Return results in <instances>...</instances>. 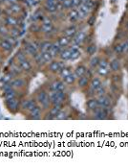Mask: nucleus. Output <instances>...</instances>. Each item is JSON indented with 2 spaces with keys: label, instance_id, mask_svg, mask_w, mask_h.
<instances>
[{
  "label": "nucleus",
  "instance_id": "obj_24",
  "mask_svg": "<svg viewBox=\"0 0 128 168\" xmlns=\"http://www.w3.org/2000/svg\"><path fill=\"white\" fill-rule=\"evenodd\" d=\"M86 107L88 110L91 111L97 110V108H100V105H98V102H97V98L91 97L90 99H88V101L86 103Z\"/></svg>",
  "mask_w": 128,
  "mask_h": 168
},
{
  "label": "nucleus",
  "instance_id": "obj_25",
  "mask_svg": "<svg viewBox=\"0 0 128 168\" xmlns=\"http://www.w3.org/2000/svg\"><path fill=\"white\" fill-rule=\"evenodd\" d=\"M114 51L116 52V54H122V53L128 51V39L126 41L117 44V45L114 47Z\"/></svg>",
  "mask_w": 128,
  "mask_h": 168
},
{
  "label": "nucleus",
  "instance_id": "obj_5",
  "mask_svg": "<svg viewBox=\"0 0 128 168\" xmlns=\"http://www.w3.org/2000/svg\"><path fill=\"white\" fill-rule=\"evenodd\" d=\"M22 49L25 51L28 57L33 58L37 53H39V43H37L36 41H24Z\"/></svg>",
  "mask_w": 128,
  "mask_h": 168
},
{
  "label": "nucleus",
  "instance_id": "obj_53",
  "mask_svg": "<svg viewBox=\"0 0 128 168\" xmlns=\"http://www.w3.org/2000/svg\"><path fill=\"white\" fill-rule=\"evenodd\" d=\"M1 59H2V56H1V54H0V60H1Z\"/></svg>",
  "mask_w": 128,
  "mask_h": 168
},
{
  "label": "nucleus",
  "instance_id": "obj_46",
  "mask_svg": "<svg viewBox=\"0 0 128 168\" xmlns=\"http://www.w3.org/2000/svg\"><path fill=\"white\" fill-rule=\"evenodd\" d=\"M7 38L8 39V41L12 44V45L14 47L17 44V38H13V37H12L11 35H9V36L7 37V38Z\"/></svg>",
  "mask_w": 128,
  "mask_h": 168
},
{
  "label": "nucleus",
  "instance_id": "obj_26",
  "mask_svg": "<svg viewBox=\"0 0 128 168\" xmlns=\"http://www.w3.org/2000/svg\"><path fill=\"white\" fill-rule=\"evenodd\" d=\"M87 71H88L87 67L85 66H83V65L77 66L75 69H74V73H75V75L77 76V78H80L83 75H85Z\"/></svg>",
  "mask_w": 128,
  "mask_h": 168
},
{
  "label": "nucleus",
  "instance_id": "obj_4",
  "mask_svg": "<svg viewBox=\"0 0 128 168\" xmlns=\"http://www.w3.org/2000/svg\"><path fill=\"white\" fill-rule=\"evenodd\" d=\"M37 105V102L34 97H28L24 98L21 100V105H20V112L23 115H27L33 108Z\"/></svg>",
  "mask_w": 128,
  "mask_h": 168
},
{
  "label": "nucleus",
  "instance_id": "obj_8",
  "mask_svg": "<svg viewBox=\"0 0 128 168\" xmlns=\"http://www.w3.org/2000/svg\"><path fill=\"white\" fill-rule=\"evenodd\" d=\"M3 23L9 28H13V27H16L19 26L20 24V20L16 16H13V14H5L2 18Z\"/></svg>",
  "mask_w": 128,
  "mask_h": 168
},
{
  "label": "nucleus",
  "instance_id": "obj_10",
  "mask_svg": "<svg viewBox=\"0 0 128 168\" xmlns=\"http://www.w3.org/2000/svg\"><path fill=\"white\" fill-rule=\"evenodd\" d=\"M40 31L44 34H51L54 31V24L50 17H44L42 19L41 25H40Z\"/></svg>",
  "mask_w": 128,
  "mask_h": 168
},
{
  "label": "nucleus",
  "instance_id": "obj_27",
  "mask_svg": "<svg viewBox=\"0 0 128 168\" xmlns=\"http://www.w3.org/2000/svg\"><path fill=\"white\" fill-rule=\"evenodd\" d=\"M101 85L102 84H101L100 79L97 78V77H95V78L91 79L90 84H89V87L96 92V90H97V88H100L101 87Z\"/></svg>",
  "mask_w": 128,
  "mask_h": 168
},
{
  "label": "nucleus",
  "instance_id": "obj_15",
  "mask_svg": "<svg viewBox=\"0 0 128 168\" xmlns=\"http://www.w3.org/2000/svg\"><path fill=\"white\" fill-rule=\"evenodd\" d=\"M6 11L8 12L7 14H13V16H18V14H20L23 11V8L20 4L18 2L16 3H13L12 5H9L8 8Z\"/></svg>",
  "mask_w": 128,
  "mask_h": 168
},
{
  "label": "nucleus",
  "instance_id": "obj_7",
  "mask_svg": "<svg viewBox=\"0 0 128 168\" xmlns=\"http://www.w3.org/2000/svg\"><path fill=\"white\" fill-rule=\"evenodd\" d=\"M66 86L62 79H55L49 84V91H66Z\"/></svg>",
  "mask_w": 128,
  "mask_h": 168
},
{
  "label": "nucleus",
  "instance_id": "obj_28",
  "mask_svg": "<svg viewBox=\"0 0 128 168\" xmlns=\"http://www.w3.org/2000/svg\"><path fill=\"white\" fill-rule=\"evenodd\" d=\"M27 58H29V57H28V55L25 53V51H24L22 48L19 49V50L16 54H14V57H13V59L16 60V63L21 62V61L25 60V59H27Z\"/></svg>",
  "mask_w": 128,
  "mask_h": 168
},
{
  "label": "nucleus",
  "instance_id": "obj_18",
  "mask_svg": "<svg viewBox=\"0 0 128 168\" xmlns=\"http://www.w3.org/2000/svg\"><path fill=\"white\" fill-rule=\"evenodd\" d=\"M106 115H107L106 108H97V110L93 111V117H94L95 119H97V120L105 119V118H106Z\"/></svg>",
  "mask_w": 128,
  "mask_h": 168
},
{
  "label": "nucleus",
  "instance_id": "obj_21",
  "mask_svg": "<svg viewBox=\"0 0 128 168\" xmlns=\"http://www.w3.org/2000/svg\"><path fill=\"white\" fill-rule=\"evenodd\" d=\"M77 25H75V24H73V25H70V26H68L67 28H65L63 30V35L64 36H66V37H69V38H73L74 37H75V35L77 33Z\"/></svg>",
  "mask_w": 128,
  "mask_h": 168
},
{
  "label": "nucleus",
  "instance_id": "obj_41",
  "mask_svg": "<svg viewBox=\"0 0 128 168\" xmlns=\"http://www.w3.org/2000/svg\"><path fill=\"white\" fill-rule=\"evenodd\" d=\"M100 59L98 58L97 56L93 57V58L91 59V60H90V62H89V66H90V68L96 69V68L98 66V65H100Z\"/></svg>",
  "mask_w": 128,
  "mask_h": 168
},
{
  "label": "nucleus",
  "instance_id": "obj_44",
  "mask_svg": "<svg viewBox=\"0 0 128 168\" xmlns=\"http://www.w3.org/2000/svg\"><path fill=\"white\" fill-rule=\"evenodd\" d=\"M96 50H97L96 44H90V45L87 47L86 52L89 54V55H94V54L96 53Z\"/></svg>",
  "mask_w": 128,
  "mask_h": 168
},
{
  "label": "nucleus",
  "instance_id": "obj_20",
  "mask_svg": "<svg viewBox=\"0 0 128 168\" xmlns=\"http://www.w3.org/2000/svg\"><path fill=\"white\" fill-rule=\"evenodd\" d=\"M57 0H45L44 3V8L49 13H55L57 12Z\"/></svg>",
  "mask_w": 128,
  "mask_h": 168
},
{
  "label": "nucleus",
  "instance_id": "obj_30",
  "mask_svg": "<svg viewBox=\"0 0 128 168\" xmlns=\"http://www.w3.org/2000/svg\"><path fill=\"white\" fill-rule=\"evenodd\" d=\"M71 41H72V38H69V37H66V36H61L60 38H58V39H57V42H58V44H60V47L61 48H65V47H67L69 44L71 43Z\"/></svg>",
  "mask_w": 128,
  "mask_h": 168
},
{
  "label": "nucleus",
  "instance_id": "obj_29",
  "mask_svg": "<svg viewBox=\"0 0 128 168\" xmlns=\"http://www.w3.org/2000/svg\"><path fill=\"white\" fill-rule=\"evenodd\" d=\"M61 49H62V48L60 47V44H58V42L56 41V42H53L52 47H51L50 51H49V52H50V53L52 54L54 58H56L57 56L60 55V51H61Z\"/></svg>",
  "mask_w": 128,
  "mask_h": 168
},
{
  "label": "nucleus",
  "instance_id": "obj_31",
  "mask_svg": "<svg viewBox=\"0 0 128 168\" xmlns=\"http://www.w3.org/2000/svg\"><path fill=\"white\" fill-rule=\"evenodd\" d=\"M52 41H44L42 42L39 43V52H48L50 51V49L52 47Z\"/></svg>",
  "mask_w": 128,
  "mask_h": 168
},
{
  "label": "nucleus",
  "instance_id": "obj_33",
  "mask_svg": "<svg viewBox=\"0 0 128 168\" xmlns=\"http://www.w3.org/2000/svg\"><path fill=\"white\" fill-rule=\"evenodd\" d=\"M77 80V76L75 75V73H74V71L70 74V75H68L65 79H63L64 83L66 84L67 86H71V85H74Z\"/></svg>",
  "mask_w": 128,
  "mask_h": 168
},
{
  "label": "nucleus",
  "instance_id": "obj_55",
  "mask_svg": "<svg viewBox=\"0 0 128 168\" xmlns=\"http://www.w3.org/2000/svg\"></svg>",
  "mask_w": 128,
  "mask_h": 168
},
{
  "label": "nucleus",
  "instance_id": "obj_47",
  "mask_svg": "<svg viewBox=\"0 0 128 168\" xmlns=\"http://www.w3.org/2000/svg\"><path fill=\"white\" fill-rule=\"evenodd\" d=\"M95 93L97 94V97H100V96H102V95H105V94H106V90H105V88L101 86L100 88H97Z\"/></svg>",
  "mask_w": 128,
  "mask_h": 168
},
{
  "label": "nucleus",
  "instance_id": "obj_3",
  "mask_svg": "<svg viewBox=\"0 0 128 168\" xmlns=\"http://www.w3.org/2000/svg\"><path fill=\"white\" fill-rule=\"evenodd\" d=\"M49 97L52 105H63L67 100L66 91H49Z\"/></svg>",
  "mask_w": 128,
  "mask_h": 168
},
{
  "label": "nucleus",
  "instance_id": "obj_34",
  "mask_svg": "<svg viewBox=\"0 0 128 168\" xmlns=\"http://www.w3.org/2000/svg\"><path fill=\"white\" fill-rule=\"evenodd\" d=\"M10 35V28L4 23H0V38H7Z\"/></svg>",
  "mask_w": 128,
  "mask_h": 168
},
{
  "label": "nucleus",
  "instance_id": "obj_14",
  "mask_svg": "<svg viewBox=\"0 0 128 168\" xmlns=\"http://www.w3.org/2000/svg\"><path fill=\"white\" fill-rule=\"evenodd\" d=\"M13 46L8 41L7 38H0V51L9 55V54H11L13 52Z\"/></svg>",
  "mask_w": 128,
  "mask_h": 168
},
{
  "label": "nucleus",
  "instance_id": "obj_42",
  "mask_svg": "<svg viewBox=\"0 0 128 168\" xmlns=\"http://www.w3.org/2000/svg\"><path fill=\"white\" fill-rule=\"evenodd\" d=\"M41 53V55H42V57H43V60H44V62H45L46 63H51L53 60H54V59H55V58H54L53 57V55H52V54L50 53V52H40Z\"/></svg>",
  "mask_w": 128,
  "mask_h": 168
},
{
  "label": "nucleus",
  "instance_id": "obj_23",
  "mask_svg": "<svg viewBox=\"0 0 128 168\" xmlns=\"http://www.w3.org/2000/svg\"><path fill=\"white\" fill-rule=\"evenodd\" d=\"M71 49L70 47H65V48H62L61 51L60 53V59L63 62H67V61H70V57H71Z\"/></svg>",
  "mask_w": 128,
  "mask_h": 168
},
{
  "label": "nucleus",
  "instance_id": "obj_38",
  "mask_svg": "<svg viewBox=\"0 0 128 168\" xmlns=\"http://www.w3.org/2000/svg\"><path fill=\"white\" fill-rule=\"evenodd\" d=\"M13 78H14V76L8 70L7 72H5V74L3 75V77L1 79V83L2 84H9L10 82L13 80Z\"/></svg>",
  "mask_w": 128,
  "mask_h": 168
},
{
  "label": "nucleus",
  "instance_id": "obj_6",
  "mask_svg": "<svg viewBox=\"0 0 128 168\" xmlns=\"http://www.w3.org/2000/svg\"><path fill=\"white\" fill-rule=\"evenodd\" d=\"M9 84L16 90L21 92L23 90H25L26 87L28 86V81H27V79L25 77H23V75H22V76L14 77Z\"/></svg>",
  "mask_w": 128,
  "mask_h": 168
},
{
  "label": "nucleus",
  "instance_id": "obj_54",
  "mask_svg": "<svg viewBox=\"0 0 128 168\" xmlns=\"http://www.w3.org/2000/svg\"><path fill=\"white\" fill-rule=\"evenodd\" d=\"M126 28L128 29V22H127V24H126Z\"/></svg>",
  "mask_w": 128,
  "mask_h": 168
},
{
  "label": "nucleus",
  "instance_id": "obj_16",
  "mask_svg": "<svg viewBox=\"0 0 128 168\" xmlns=\"http://www.w3.org/2000/svg\"><path fill=\"white\" fill-rule=\"evenodd\" d=\"M17 63L19 65V66H20V68L22 69L23 73L30 74L33 71V65H32L31 61L29 60V58H27V59H25V60H23Z\"/></svg>",
  "mask_w": 128,
  "mask_h": 168
},
{
  "label": "nucleus",
  "instance_id": "obj_19",
  "mask_svg": "<svg viewBox=\"0 0 128 168\" xmlns=\"http://www.w3.org/2000/svg\"><path fill=\"white\" fill-rule=\"evenodd\" d=\"M97 102H98V105H100V108H108L111 106V100L106 94L97 97Z\"/></svg>",
  "mask_w": 128,
  "mask_h": 168
},
{
  "label": "nucleus",
  "instance_id": "obj_43",
  "mask_svg": "<svg viewBox=\"0 0 128 168\" xmlns=\"http://www.w3.org/2000/svg\"><path fill=\"white\" fill-rule=\"evenodd\" d=\"M67 118H68V112L66 111H64L63 108L56 116V119H57V120H64V119H67Z\"/></svg>",
  "mask_w": 128,
  "mask_h": 168
},
{
  "label": "nucleus",
  "instance_id": "obj_48",
  "mask_svg": "<svg viewBox=\"0 0 128 168\" xmlns=\"http://www.w3.org/2000/svg\"><path fill=\"white\" fill-rule=\"evenodd\" d=\"M82 3L81 0H72V9H77Z\"/></svg>",
  "mask_w": 128,
  "mask_h": 168
},
{
  "label": "nucleus",
  "instance_id": "obj_37",
  "mask_svg": "<svg viewBox=\"0 0 128 168\" xmlns=\"http://www.w3.org/2000/svg\"><path fill=\"white\" fill-rule=\"evenodd\" d=\"M10 35H11L12 37L18 39V38L21 36V29L19 28V26L10 28Z\"/></svg>",
  "mask_w": 128,
  "mask_h": 168
},
{
  "label": "nucleus",
  "instance_id": "obj_40",
  "mask_svg": "<svg viewBox=\"0 0 128 168\" xmlns=\"http://www.w3.org/2000/svg\"><path fill=\"white\" fill-rule=\"evenodd\" d=\"M33 61H34V63H36V65H37L38 66H43V65H45V62H44V60H43V57H42V55H41V53L39 52V53H37L36 56H34L33 58Z\"/></svg>",
  "mask_w": 128,
  "mask_h": 168
},
{
  "label": "nucleus",
  "instance_id": "obj_32",
  "mask_svg": "<svg viewBox=\"0 0 128 168\" xmlns=\"http://www.w3.org/2000/svg\"><path fill=\"white\" fill-rule=\"evenodd\" d=\"M68 18L69 21L72 23H76L78 20V13H77V9H72L68 14Z\"/></svg>",
  "mask_w": 128,
  "mask_h": 168
},
{
  "label": "nucleus",
  "instance_id": "obj_50",
  "mask_svg": "<svg viewBox=\"0 0 128 168\" xmlns=\"http://www.w3.org/2000/svg\"><path fill=\"white\" fill-rule=\"evenodd\" d=\"M3 2H6L8 4V6H9V5H12L13 3H16L17 0H3Z\"/></svg>",
  "mask_w": 128,
  "mask_h": 168
},
{
  "label": "nucleus",
  "instance_id": "obj_52",
  "mask_svg": "<svg viewBox=\"0 0 128 168\" xmlns=\"http://www.w3.org/2000/svg\"><path fill=\"white\" fill-rule=\"evenodd\" d=\"M57 3H62L63 2V0H57Z\"/></svg>",
  "mask_w": 128,
  "mask_h": 168
},
{
  "label": "nucleus",
  "instance_id": "obj_36",
  "mask_svg": "<svg viewBox=\"0 0 128 168\" xmlns=\"http://www.w3.org/2000/svg\"><path fill=\"white\" fill-rule=\"evenodd\" d=\"M73 72V70H72V67H70V66H65V67L64 68H62L61 70H60V72L58 73L60 74V79H65L68 75H70V74Z\"/></svg>",
  "mask_w": 128,
  "mask_h": 168
},
{
  "label": "nucleus",
  "instance_id": "obj_39",
  "mask_svg": "<svg viewBox=\"0 0 128 168\" xmlns=\"http://www.w3.org/2000/svg\"><path fill=\"white\" fill-rule=\"evenodd\" d=\"M96 69H97V75H100L101 77H105V76L108 75V74H109V69H108L107 67H103V66H98Z\"/></svg>",
  "mask_w": 128,
  "mask_h": 168
},
{
  "label": "nucleus",
  "instance_id": "obj_2",
  "mask_svg": "<svg viewBox=\"0 0 128 168\" xmlns=\"http://www.w3.org/2000/svg\"><path fill=\"white\" fill-rule=\"evenodd\" d=\"M4 105L12 115H16V113L20 112L21 99L20 97H14L12 99L4 100Z\"/></svg>",
  "mask_w": 128,
  "mask_h": 168
},
{
  "label": "nucleus",
  "instance_id": "obj_35",
  "mask_svg": "<svg viewBox=\"0 0 128 168\" xmlns=\"http://www.w3.org/2000/svg\"><path fill=\"white\" fill-rule=\"evenodd\" d=\"M109 67L111 68L112 71L114 72H118L121 69V63L120 61L118 60V59H114V60H112L110 65H109Z\"/></svg>",
  "mask_w": 128,
  "mask_h": 168
},
{
  "label": "nucleus",
  "instance_id": "obj_22",
  "mask_svg": "<svg viewBox=\"0 0 128 168\" xmlns=\"http://www.w3.org/2000/svg\"><path fill=\"white\" fill-rule=\"evenodd\" d=\"M90 84V77L88 75H83L80 78H77V87L80 88H85L89 86Z\"/></svg>",
  "mask_w": 128,
  "mask_h": 168
},
{
  "label": "nucleus",
  "instance_id": "obj_11",
  "mask_svg": "<svg viewBox=\"0 0 128 168\" xmlns=\"http://www.w3.org/2000/svg\"><path fill=\"white\" fill-rule=\"evenodd\" d=\"M62 106L63 105H52L47 111V113L45 115L46 116H44V118L45 119H56V116L62 110Z\"/></svg>",
  "mask_w": 128,
  "mask_h": 168
},
{
  "label": "nucleus",
  "instance_id": "obj_1",
  "mask_svg": "<svg viewBox=\"0 0 128 168\" xmlns=\"http://www.w3.org/2000/svg\"><path fill=\"white\" fill-rule=\"evenodd\" d=\"M33 97L36 98L37 104L41 107L43 111H47L49 108H51L52 103L50 101V97H49V92L46 90L40 88V90H36V94H34Z\"/></svg>",
  "mask_w": 128,
  "mask_h": 168
},
{
  "label": "nucleus",
  "instance_id": "obj_17",
  "mask_svg": "<svg viewBox=\"0 0 128 168\" xmlns=\"http://www.w3.org/2000/svg\"><path fill=\"white\" fill-rule=\"evenodd\" d=\"M86 38H87V35L85 30H80L75 35V37L73 38V43L80 45V44H82L86 41Z\"/></svg>",
  "mask_w": 128,
  "mask_h": 168
},
{
  "label": "nucleus",
  "instance_id": "obj_9",
  "mask_svg": "<svg viewBox=\"0 0 128 168\" xmlns=\"http://www.w3.org/2000/svg\"><path fill=\"white\" fill-rule=\"evenodd\" d=\"M65 62L63 61H56V60H53L51 63H48V69L49 71L54 73V74H58L60 72V70L62 68L65 67Z\"/></svg>",
  "mask_w": 128,
  "mask_h": 168
},
{
  "label": "nucleus",
  "instance_id": "obj_12",
  "mask_svg": "<svg viewBox=\"0 0 128 168\" xmlns=\"http://www.w3.org/2000/svg\"><path fill=\"white\" fill-rule=\"evenodd\" d=\"M42 111H43V110L41 108V107L37 104V105L27 115V118H29V119H32V120L40 119V118L42 117Z\"/></svg>",
  "mask_w": 128,
  "mask_h": 168
},
{
  "label": "nucleus",
  "instance_id": "obj_13",
  "mask_svg": "<svg viewBox=\"0 0 128 168\" xmlns=\"http://www.w3.org/2000/svg\"><path fill=\"white\" fill-rule=\"evenodd\" d=\"M9 71L11 72L14 77L22 76L23 74H24L23 71H22V69L20 68V66H19V65L16 62V60H14V59L12 61V63H10V65H9Z\"/></svg>",
  "mask_w": 128,
  "mask_h": 168
},
{
  "label": "nucleus",
  "instance_id": "obj_49",
  "mask_svg": "<svg viewBox=\"0 0 128 168\" xmlns=\"http://www.w3.org/2000/svg\"><path fill=\"white\" fill-rule=\"evenodd\" d=\"M100 66H103V67H107L109 68V63H108L105 59H102V60L100 61V65H98Z\"/></svg>",
  "mask_w": 128,
  "mask_h": 168
},
{
  "label": "nucleus",
  "instance_id": "obj_45",
  "mask_svg": "<svg viewBox=\"0 0 128 168\" xmlns=\"http://www.w3.org/2000/svg\"><path fill=\"white\" fill-rule=\"evenodd\" d=\"M62 6L64 10H69L72 9V0H63Z\"/></svg>",
  "mask_w": 128,
  "mask_h": 168
},
{
  "label": "nucleus",
  "instance_id": "obj_51",
  "mask_svg": "<svg viewBox=\"0 0 128 168\" xmlns=\"http://www.w3.org/2000/svg\"><path fill=\"white\" fill-rule=\"evenodd\" d=\"M3 17H4V14H3V12H2L1 8H0V19H2V18H3Z\"/></svg>",
  "mask_w": 128,
  "mask_h": 168
}]
</instances>
